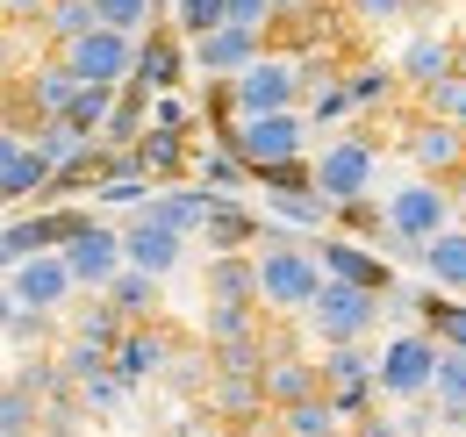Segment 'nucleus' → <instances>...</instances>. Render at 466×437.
<instances>
[{"instance_id":"1","label":"nucleus","mask_w":466,"mask_h":437,"mask_svg":"<svg viewBox=\"0 0 466 437\" xmlns=\"http://www.w3.org/2000/svg\"><path fill=\"white\" fill-rule=\"evenodd\" d=\"M380 216H388V237L373 244L380 259H416V244H431L445 222H452V194H445V179H402L388 201H380Z\"/></svg>"},{"instance_id":"2","label":"nucleus","mask_w":466,"mask_h":437,"mask_svg":"<svg viewBox=\"0 0 466 437\" xmlns=\"http://www.w3.org/2000/svg\"><path fill=\"white\" fill-rule=\"evenodd\" d=\"M309 187L338 208L351 194H373L380 187V144L366 137V129H345V137H330L316 158H309Z\"/></svg>"},{"instance_id":"3","label":"nucleus","mask_w":466,"mask_h":437,"mask_svg":"<svg viewBox=\"0 0 466 437\" xmlns=\"http://www.w3.org/2000/svg\"><path fill=\"white\" fill-rule=\"evenodd\" d=\"M380 309H388V294H366V287H345V279H323L316 301H309L301 316H309V330H316V344H366V337L380 330Z\"/></svg>"},{"instance_id":"4","label":"nucleus","mask_w":466,"mask_h":437,"mask_svg":"<svg viewBox=\"0 0 466 437\" xmlns=\"http://www.w3.org/2000/svg\"><path fill=\"white\" fill-rule=\"evenodd\" d=\"M223 144L244 158V172H258V165H280V158H309V115H301V108L237 115L230 129H223Z\"/></svg>"},{"instance_id":"5","label":"nucleus","mask_w":466,"mask_h":437,"mask_svg":"<svg viewBox=\"0 0 466 437\" xmlns=\"http://www.w3.org/2000/svg\"><path fill=\"white\" fill-rule=\"evenodd\" d=\"M223 94H230V115H273V108H301V65L294 57H273L258 51L244 72L223 79Z\"/></svg>"},{"instance_id":"6","label":"nucleus","mask_w":466,"mask_h":437,"mask_svg":"<svg viewBox=\"0 0 466 437\" xmlns=\"http://www.w3.org/2000/svg\"><path fill=\"white\" fill-rule=\"evenodd\" d=\"M309 251H316V273L323 279H345V287H366V294H395V266L373 244L345 237V229H316Z\"/></svg>"},{"instance_id":"7","label":"nucleus","mask_w":466,"mask_h":437,"mask_svg":"<svg viewBox=\"0 0 466 437\" xmlns=\"http://www.w3.org/2000/svg\"><path fill=\"white\" fill-rule=\"evenodd\" d=\"M431 359H438V344H431L423 330L388 337V344L373 351V394H380V401H423V387H431Z\"/></svg>"},{"instance_id":"8","label":"nucleus","mask_w":466,"mask_h":437,"mask_svg":"<svg viewBox=\"0 0 466 437\" xmlns=\"http://www.w3.org/2000/svg\"><path fill=\"white\" fill-rule=\"evenodd\" d=\"M187 72H194V65H187V36L158 15V22L137 36V51H129V79H122V86H137V94H173Z\"/></svg>"},{"instance_id":"9","label":"nucleus","mask_w":466,"mask_h":437,"mask_svg":"<svg viewBox=\"0 0 466 437\" xmlns=\"http://www.w3.org/2000/svg\"><path fill=\"white\" fill-rule=\"evenodd\" d=\"M58 259H65V273H72V287L94 294V287H108V273L122 266V229H116V222H101V216H86L58 244Z\"/></svg>"},{"instance_id":"10","label":"nucleus","mask_w":466,"mask_h":437,"mask_svg":"<svg viewBox=\"0 0 466 437\" xmlns=\"http://www.w3.org/2000/svg\"><path fill=\"white\" fill-rule=\"evenodd\" d=\"M0 279H7L15 309H36V316H65V309H72V294H79V287H72V273H65V259H58V251L15 259V266H7Z\"/></svg>"},{"instance_id":"11","label":"nucleus","mask_w":466,"mask_h":437,"mask_svg":"<svg viewBox=\"0 0 466 437\" xmlns=\"http://www.w3.org/2000/svg\"><path fill=\"white\" fill-rule=\"evenodd\" d=\"M58 366H65V381H72V394H79V409H94V416H116L122 401H129V381L108 366V351H94V344H65Z\"/></svg>"},{"instance_id":"12","label":"nucleus","mask_w":466,"mask_h":437,"mask_svg":"<svg viewBox=\"0 0 466 437\" xmlns=\"http://www.w3.org/2000/svg\"><path fill=\"white\" fill-rule=\"evenodd\" d=\"M129 51H137V36H116V29H86V36H72V44H58V65L72 72V79H101V86H122L129 79Z\"/></svg>"},{"instance_id":"13","label":"nucleus","mask_w":466,"mask_h":437,"mask_svg":"<svg viewBox=\"0 0 466 437\" xmlns=\"http://www.w3.org/2000/svg\"><path fill=\"white\" fill-rule=\"evenodd\" d=\"M402 151H409V165H416L423 179H445V172L466 165V129L452 122V115H423V122H409Z\"/></svg>"},{"instance_id":"14","label":"nucleus","mask_w":466,"mask_h":437,"mask_svg":"<svg viewBox=\"0 0 466 437\" xmlns=\"http://www.w3.org/2000/svg\"><path fill=\"white\" fill-rule=\"evenodd\" d=\"M258 51H266V36H258V29L216 22V29H201V36L187 44V65H194L201 79H230V72H244V65H251Z\"/></svg>"},{"instance_id":"15","label":"nucleus","mask_w":466,"mask_h":437,"mask_svg":"<svg viewBox=\"0 0 466 437\" xmlns=\"http://www.w3.org/2000/svg\"><path fill=\"white\" fill-rule=\"evenodd\" d=\"M166 351H173V330L158 323H122V337L108 344V366H116L129 387H144V381H158V366H166Z\"/></svg>"},{"instance_id":"16","label":"nucleus","mask_w":466,"mask_h":437,"mask_svg":"<svg viewBox=\"0 0 466 437\" xmlns=\"http://www.w3.org/2000/svg\"><path fill=\"white\" fill-rule=\"evenodd\" d=\"M258 394H266V409H288V401H301V394H323V381H316V351L273 344V351L258 359Z\"/></svg>"},{"instance_id":"17","label":"nucleus","mask_w":466,"mask_h":437,"mask_svg":"<svg viewBox=\"0 0 466 437\" xmlns=\"http://www.w3.org/2000/svg\"><path fill=\"white\" fill-rule=\"evenodd\" d=\"M187 244H194V237H179V229H166V222L137 216L129 229H122V266H137V273L166 279V273H179V259H187Z\"/></svg>"},{"instance_id":"18","label":"nucleus","mask_w":466,"mask_h":437,"mask_svg":"<svg viewBox=\"0 0 466 437\" xmlns=\"http://www.w3.org/2000/svg\"><path fill=\"white\" fill-rule=\"evenodd\" d=\"M258 229H266L258 208H244L237 194H208V208H201V229H194V237H201L208 251H251Z\"/></svg>"},{"instance_id":"19","label":"nucleus","mask_w":466,"mask_h":437,"mask_svg":"<svg viewBox=\"0 0 466 437\" xmlns=\"http://www.w3.org/2000/svg\"><path fill=\"white\" fill-rule=\"evenodd\" d=\"M129 158H137V172H144L151 187H166V179L187 172V129H173V122L137 129V137H129Z\"/></svg>"},{"instance_id":"20","label":"nucleus","mask_w":466,"mask_h":437,"mask_svg":"<svg viewBox=\"0 0 466 437\" xmlns=\"http://www.w3.org/2000/svg\"><path fill=\"white\" fill-rule=\"evenodd\" d=\"M201 301H258V266H251V251H208V266H201Z\"/></svg>"},{"instance_id":"21","label":"nucleus","mask_w":466,"mask_h":437,"mask_svg":"<svg viewBox=\"0 0 466 437\" xmlns=\"http://www.w3.org/2000/svg\"><path fill=\"white\" fill-rule=\"evenodd\" d=\"M201 401H208V416H223V423H251V416H266V394H258V373H208L201 387Z\"/></svg>"},{"instance_id":"22","label":"nucleus","mask_w":466,"mask_h":437,"mask_svg":"<svg viewBox=\"0 0 466 437\" xmlns=\"http://www.w3.org/2000/svg\"><path fill=\"white\" fill-rule=\"evenodd\" d=\"M416 259L438 294H466V222H445L431 244H416Z\"/></svg>"},{"instance_id":"23","label":"nucleus","mask_w":466,"mask_h":437,"mask_svg":"<svg viewBox=\"0 0 466 437\" xmlns=\"http://www.w3.org/2000/svg\"><path fill=\"white\" fill-rule=\"evenodd\" d=\"M158 287H166V279L137 273V266H116V273H108V287H94V294L116 309L122 323H151V316H158Z\"/></svg>"},{"instance_id":"24","label":"nucleus","mask_w":466,"mask_h":437,"mask_svg":"<svg viewBox=\"0 0 466 437\" xmlns=\"http://www.w3.org/2000/svg\"><path fill=\"white\" fill-rule=\"evenodd\" d=\"M423 401H431V416H438V423H452V431H460V409H466V351H445V344H438Z\"/></svg>"},{"instance_id":"25","label":"nucleus","mask_w":466,"mask_h":437,"mask_svg":"<svg viewBox=\"0 0 466 437\" xmlns=\"http://www.w3.org/2000/svg\"><path fill=\"white\" fill-rule=\"evenodd\" d=\"M44 187H51V158L36 144H22L0 165V208H29V201H44Z\"/></svg>"},{"instance_id":"26","label":"nucleus","mask_w":466,"mask_h":437,"mask_svg":"<svg viewBox=\"0 0 466 437\" xmlns=\"http://www.w3.org/2000/svg\"><path fill=\"white\" fill-rule=\"evenodd\" d=\"M258 330H273V316L258 309V301H208L201 309V344L216 351V344H237V337H258Z\"/></svg>"},{"instance_id":"27","label":"nucleus","mask_w":466,"mask_h":437,"mask_svg":"<svg viewBox=\"0 0 466 437\" xmlns=\"http://www.w3.org/2000/svg\"><path fill=\"white\" fill-rule=\"evenodd\" d=\"M108 108H116V86H101V79H72V94H65L58 122L72 129V137L101 144V122H108Z\"/></svg>"},{"instance_id":"28","label":"nucleus","mask_w":466,"mask_h":437,"mask_svg":"<svg viewBox=\"0 0 466 437\" xmlns=\"http://www.w3.org/2000/svg\"><path fill=\"white\" fill-rule=\"evenodd\" d=\"M416 316H423V337H431V344H445V351H466V294H438V287H431V294H423V301H416Z\"/></svg>"},{"instance_id":"29","label":"nucleus","mask_w":466,"mask_h":437,"mask_svg":"<svg viewBox=\"0 0 466 437\" xmlns=\"http://www.w3.org/2000/svg\"><path fill=\"white\" fill-rule=\"evenodd\" d=\"M273 431L280 437H330V431H345V423H338L330 394H301V401H288V409H273Z\"/></svg>"},{"instance_id":"30","label":"nucleus","mask_w":466,"mask_h":437,"mask_svg":"<svg viewBox=\"0 0 466 437\" xmlns=\"http://www.w3.org/2000/svg\"><path fill=\"white\" fill-rule=\"evenodd\" d=\"M187 172H194V187H216V194H237V187H251L244 158H237V151L223 144V137H216L208 151H194V158H187Z\"/></svg>"},{"instance_id":"31","label":"nucleus","mask_w":466,"mask_h":437,"mask_svg":"<svg viewBox=\"0 0 466 437\" xmlns=\"http://www.w3.org/2000/svg\"><path fill=\"white\" fill-rule=\"evenodd\" d=\"M316 381H323V394L373 381V351H366V344H323V351H316Z\"/></svg>"},{"instance_id":"32","label":"nucleus","mask_w":466,"mask_h":437,"mask_svg":"<svg viewBox=\"0 0 466 437\" xmlns=\"http://www.w3.org/2000/svg\"><path fill=\"white\" fill-rule=\"evenodd\" d=\"M208 344H187V337H173V351H166V366H158V381L173 387V394H201L208 387Z\"/></svg>"},{"instance_id":"33","label":"nucleus","mask_w":466,"mask_h":437,"mask_svg":"<svg viewBox=\"0 0 466 437\" xmlns=\"http://www.w3.org/2000/svg\"><path fill=\"white\" fill-rule=\"evenodd\" d=\"M94 194H101L108 208H122V201H144V194H151V179L137 172L129 151H108V158H101V179H94Z\"/></svg>"},{"instance_id":"34","label":"nucleus","mask_w":466,"mask_h":437,"mask_svg":"<svg viewBox=\"0 0 466 437\" xmlns=\"http://www.w3.org/2000/svg\"><path fill=\"white\" fill-rule=\"evenodd\" d=\"M116 337H122V316L101 301V294H94V301H79V294H72V344H94V351H108Z\"/></svg>"},{"instance_id":"35","label":"nucleus","mask_w":466,"mask_h":437,"mask_svg":"<svg viewBox=\"0 0 466 437\" xmlns=\"http://www.w3.org/2000/svg\"><path fill=\"white\" fill-rule=\"evenodd\" d=\"M65 94H72V72H65L58 57H51V65H36V79L22 86V108H29V122L58 115V108H65Z\"/></svg>"},{"instance_id":"36","label":"nucleus","mask_w":466,"mask_h":437,"mask_svg":"<svg viewBox=\"0 0 466 437\" xmlns=\"http://www.w3.org/2000/svg\"><path fill=\"white\" fill-rule=\"evenodd\" d=\"M266 208L280 216V229H330V201H323L316 187H301V194H266Z\"/></svg>"},{"instance_id":"37","label":"nucleus","mask_w":466,"mask_h":437,"mask_svg":"<svg viewBox=\"0 0 466 437\" xmlns=\"http://www.w3.org/2000/svg\"><path fill=\"white\" fill-rule=\"evenodd\" d=\"M402 79H416V86L452 79V44H445V36H416V44L402 51Z\"/></svg>"},{"instance_id":"38","label":"nucleus","mask_w":466,"mask_h":437,"mask_svg":"<svg viewBox=\"0 0 466 437\" xmlns=\"http://www.w3.org/2000/svg\"><path fill=\"white\" fill-rule=\"evenodd\" d=\"M158 7H166V0H94V22L116 29V36H144V29L158 22Z\"/></svg>"},{"instance_id":"39","label":"nucleus","mask_w":466,"mask_h":437,"mask_svg":"<svg viewBox=\"0 0 466 437\" xmlns=\"http://www.w3.org/2000/svg\"><path fill=\"white\" fill-rule=\"evenodd\" d=\"M36 29H44L51 44H72V36H86V29H94V0H44Z\"/></svg>"},{"instance_id":"40","label":"nucleus","mask_w":466,"mask_h":437,"mask_svg":"<svg viewBox=\"0 0 466 437\" xmlns=\"http://www.w3.org/2000/svg\"><path fill=\"white\" fill-rule=\"evenodd\" d=\"M345 94H351V108H380V101L395 94V72H380V65H359V72H345Z\"/></svg>"},{"instance_id":"41","label":"nucleus","mask_w":466,"mask_h":437,"mask_svg":"<svg viewBox=\"0 0 466 437\" xmlns=\"http://www.w3.org/2000/svg\"><path fill=\"white\" fill-rule=\"evenodd\" d=\"M166 7H173L166 22H173V29L187 36V44H194L201 29H216V22H223V0H166Z\"/></svg>"},{"instance_id":"42","label":"nucleus","mask_w":466,"mask_h":437,"mask_svg":"<svg viewBox=\"0 0 466 437\" xmlns=\"http://www.w3.org/2000/svg\"><path fill=\"white\" fill-rule=\"evenodd\" d=\"M251 187H266V194H301V187H309V158L258 165V172H251Z\"/></svg>"},{"instance_id":"43","label":"nucleus","mask_w":466,"mask_h":437,"mask_svg":"<svg viewBox=\"0 0 466 437\" xmlns=\"http://www.w3.org/2000/svg\"><path fill=\"white\" fill-rule=\"evenodd\" d=\"M22 431H36V401L7 381L0 387V437H22Z\"/></svg>"},{"instance_id":"44","label":"nucleus","mask_w":466,"mask_h":437,"mask_svg":"<svg viewBox=\"0 0 466 437\" xmlns=\"http://www.w3.org/2000/svg\"><path fill=\"white\" fill-rule=\"evenodd\" d=\"M223 22H237V29H258V36H273V0H223Z\"/></svg>"},{"instance_id":"45","label":"nucleus","mask_w":466,"mask_h":437,"mask_svg":"<svg viewBox=\"0 0 466 437\" xmlns=\"http://www.w3.org/2000/svg\"><path fill=\"white\" fill-rule=\"evenodd\" d=\"M380 394H373V381H359V387H330V409H338V423H351V416H366Z\"/></svg>"},{"instance_id":"46","label":"nucleus","mask_w":466,"mask_h":437,"mask_svg":"<svg viewBox=\"0 0 466 437\" xmlns=\"http://www.w3.org/2000/svg\"><path fill=\"white\" fill-rule=\"evenodd\" d=\"M345 437H402V423H395V416H373V409H366V416H351V423H345Z\"/></svg>"},{"instance_id":"47","label":"nucleus","mask_w":466,"mask_h":437,"mask_svg":"<svg viewBox=\"0 0 466 437\" xmlns=\"http://www.w3.org/2000/svg\"><path fill=\"white\" fill-rule=\"evenodd\" d=\"M22 144H29V122H7V115H0V165L15 158Z\"/></svg>"},{"instance_id":"48","label":"nucleus","mask_w":466,"mask_h":437,"mask_svg":"<svg viewBox=\"0 0 466 437\" xmlns=\"http://www.w3.org/2000/svg\"><path fill=\"white\" fill-rule=\"evenodd\" d=\"M445 194H452V222H466V165L445 172Z\"/></svg>"},{"instance_id":"49","label":"nucleus","mask_w":466,"mask_h":437,"mask_svg":"<svg viewBox=\"0 0 466 437\" xmlns=\"http://www.w3.org/2000/svg\"><path fill=\"white\" fill-rule=\"evenodd\" d=\"M0 15H7V22H36V15H44V0H0Z\"/></svg>"},{"instance_id":"50","label":"nucleus","mask_w":466,"mask_h":437,"mask_svg":"<svg viewBox=\"0 0 466 437\" xmlns=\"http://www.w3.org/2000/svg\"><path fill=\"white\" fill-rule=\"evenodd\" d=\"M15 323V294H7V279H0V330Z\"/></svg>"},{"instance_id":"51","label":"nucleus","mask_w":466,"mask_h":437,"mask_svg":"<svg viewBox=\"0 0 466 437\" xmlns=\"http://www.w3.org/2000/svg\"><path fill=\"white\" fill-rule=\"evenodd\" d=\"M7 72H15V44L0 36V86H7Z\"/></svg>"},{"instance_id":"52","label":"nucleus","mask_w":466,"mask_h":437,"mask_svg":"<svg viewBox=\"0 0 466 437\" xmlns=\"http://www.w3.org/2000/svg\"><path fill=\"white\" fill-rule=\"evenodd\" d=\"M460 431H466V409H460Z\"/></svg>"},{"instance_id":"53","label":"nucleus","mask_w":466,"mask_h":437,"mask_svg":"<svg viewBox=\"0 0 466 437\" xmlns=\"http://www.w3.org/2000/svg\"><path fill=\"white\" fill-rule=\"evenodd\" d=\"M330 437H345V431H330Z\"/></svg>"}]
</instances>
